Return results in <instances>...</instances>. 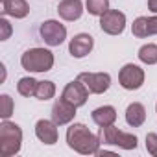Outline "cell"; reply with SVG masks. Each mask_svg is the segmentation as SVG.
<instances>
[{
  "mask_svg": "<svg viewBox=\"0 0 157 157\" xmlns=\"http://www.w3.org/2000/svg\"><path fill=\"white\" fill-rule=\"evenodd\" d=\"M61 98L67 100V102H70V104L76 105V107H80V105H85V102H87V98H89V91H87V87H85L80 80H76V82L67 83V87L63 89Z\"/></svg>",
  "mask_w": 157,
  "mask_h": 157,
  "instance_id": "obj_9",
  "label": "cell"
},
{
  "mask_svg": "<svg viewBox=\"0 0 157 157\" xmlns=\"http://www.w3.org/2000/svg\"><path fill=\"white\" fill-rule=\"evenodd\" d=\"M57 124L54 122V120H37V124H35V135H37V139L41 140V142H44V144H56L57 142V128H56Z\"/></svg>",
  "mask_w": 157,
  "mask_h": 157,
  "instance_id": "obj_13",
  "label": "cell"
},
{
  "mask_svg": "<svg viewBox=\"0 0 157 157\" xmlns=\"http://www.w3.org/2000/svg\"><path fill=\"white\" fill-rule=\"evenodd\" d=\"M54 94H56V85L52 82H39L37 91H35V96L39 100H50L54 98Z\"/></svg>",
  "mask_w": 157,
  "mask_h": 157,
  "instance_id": "obj_21",
  "label": "cell"
},
{
  "mask_svg": "<svg viewBox=\"0 0 157 157\" xmlns=\"http://www.w3.org/2000/svg\"><path fill=\"white\" fill-rule=\"evenodd\" d=\"M91 117H93V120H94L96 126L105 128V126L115 124V120H117V111H115L113 105H102V107H96Z\"/></svg>",
  "mask_w": 157,
  "mask_h": 157,
  "instance_id": "obj_16",
  "label": "cell"
},
{
  "mask_svg": "<svg viewBox=\"0 0 157 157\" xmlns=\"http://www.w3.org/2000/svg\"><path fill=\"white\" fill-rule=\"evenodd\" d=\"M118 82L120 85L126 89V91H137L142 87L144 83V70L139 67V65H133V63H128L120 68V74H118Z\"/></svg>",
  "mask_w": 157,
  "mask_h": 157,
  "instance_id": "obj_6",
  "label": "cell"
},
{
  "mask_svg": "<svg viewBox=\"0 0 157 157\" xmlns=\"http://www.w3.org/2000/svg\"><path fill=\"white\" fill-rule=\"evenodd\" d=\"M11 24L6 21V19H0V41H6V39H10V35H11Z\"/></svg>",
  "mask_w": 157,
  "mask_h": 157,
  "instance_id": "obj_24",
  "label": "cell"
},
{
  "mask_svg": "<svg viewBox=\"0 0 157 157\" xmlns=\"http://www.w3.org/2000/svg\"><path fill=\"white\" fill-rule=\"evenodd\" d=\"M2 13L15 17V19H24L30 13V6L26 0H4L2 2Z\"/></svg>",
  "mask_w": 157,
  "mask_h": 157,
  "instance_id": "obj_15",
  "label": "cell"
},
{
  "mask_svg": "<svg viewBox=\"0 0 157 157\" xmlns=\"http://www.w3.org/2000/svg\"><path fill=\"white\" fill-rule=\"evenodd\" d=\"M148 8H150V11L157 13V0H148Z\"/></svg>",
  "mask_w": 157,
  "mask_h": 157,
  "instance_id": "obj_25",
  "label": "cell"
},
{
  "mask_svg": "<svg viewBox=\"0 0 157 157\" xmlns=\"http://www.w3.org/2000/svg\"><path fill=\"white\" fill-rule=\"evenodd\" d=\"M98 137H100V140L104 144H113V146H118V148H124V150H135L137 148V142H139L133 133L120 131L113 124L111 126H105V128H100Z\"/></svg>",
  "mask_w": 157,
  "mask_h": 157,
  "instance_id": "obj_4",
  "label": "cell"
},
{
  "mask_svg": "<svg viewBox=\"0 0 157 157\" xmlns=\"http://www.w3.org/2000/svg\"><path fill=\"white\" fill-rule=\"evenodd\" d=\"M22 144V129L13 124L4 120L0 124V153L4 157H11L21 151Z\"/></svg>",
  "mask_w": 157,
  "mask_h": 157,
  "instance_id": "obj_2",
  "label": "cell"
},
{
  "mask_svg": "<svg viewBox=\"0 0 157 157\" xmlns=\"http://www.w3.org/2000/svg\"><path fill=\"white\" fill-rule=\"evenodd\" d=\"M144 120H146V109H144V105L139 104V102L129 104L128 109H126V122L129 126H133V128H139V126L144 124Z\"/></svg>",
  "mask_w": 157,
  "mask_h": 157,
  "instance_id": "obj_17",
  "label": "cell"
},
{
  "mask_svg": "<svg viewBox=\"0 0 157 157\" xmlns=\"http://www.w3.org/2000/svg\"><path fill=\"white\" fill-rule=\"evenodd\" d=\"M11 115H13V100L10 94H2L0 96V117L8 120Z\"/></svg>",
  "mask_w": 157,
  "mask_h": 157,
  "instance_id": "obj_22",
  "label": "cell"
},
{
  "mask_svg": "<svg viewBox=\"0 0 157 157\" xmlns=\"http://www.w3.org/2000/svg\"><path fill=\"white\" fill-rule=\"evenodd\" d=\"M21 65L28 72H48L54 67V54L46 48H30L22 54Z\"/></svg>",
  "mask_w": 157,
  "mask_h": 157,
  "instance_id": "obj_3",
  "label": "cell"
},
{
  "mask_svg": "<svg viewBox=\"0 0 157 157\" xmlns=\"http://www.w3.org/2000/svg\"><path fill=\"white\" fill-rule=\"evenodd\" d=\"M94 46V41L89 33H78L70 39V44H68V52L72 57H85Z\"/></svg>",
  "mask_w": 157,
  "mask_h": 157,
  "instance_id": "obj_11",
  "label": "cell"
},
{
  "mask_svg": "<svg viewBox=\"0 0 157 157\" xmlns=\"http://www.w3.org/2000/svg\"><path fill=\"white\" fill-rule=\"evenodd\" d=\"M146 150L150 155L157 157V133H148L146 135Z\"/></svg>",
  "mask_w": 157,
  "mask_h": 157,
  "instance_id": "obj_23",
  "label": "cell"
},
{
  "mask_svg": "<svg viewBox=\"0 0 157 157\" xmlns=\"http://www.w3.org/2000/svg\"><path fill=\"white\" fill-rule=\"evenodd\" d=\"M87 11L91 15H96V17H102L107 10H109V0H87Z\"/></svg>",
  "mask_w": 157,
  "mask_h": 157,
  "instance_id": "obj_20",
  "label": "cell"
},
{
  "mask_svg": "<svg viewBox=\"0 0 157 157\" xmlns=\"http://www.w3.org/2000/svg\"><path fill=\"white\" fill-rule=\"evenodd\" d=\"M131 32L139 39L157 35V15L155 17H139V19H135L133 26H131Z\"/></svg>",
  "mask_w": 157,
  "mask_h": 157,
  "instance_id": "obj_12",
  "label": "cell"
},
{
  "mask_svg": "<svg viewBox=\"0 0 157 157\" xmlns=\"http://www.w3.org/2000/svg\"><path fill=\"white\" fill-rule=\"evenodd\" d=\"M67 144L74 151L82 153V155H98V148L102 144L100 137L94 135L85 124L82 122H74L67 129Z\"/></svg>",
  "mask_w": 157,
  "mask_h": 157,
  "instance_id": "obj_1",
  "label": "cell"
},
{
  "mask_svg": "<svg viewBox=\"0 0 157 157\" xmlns=\"http://www.w3.org/2000/svg\"><path fill=\"white\" fill-rule=\"evenodd\" d=\"M139 59L146 65H155L157 63V44H144L139 50Z\"/></svg>",
  "mask_w": 157,
  "mask_h": 157,
  "instance_id": "obj_19",
  "label": "cell"
},
{
  "mask_svg": "<svg viewBox=\"0 0 157 157\" xmlns=\"http://www.w3.org/2000/svg\"><path fill=\"white\" fill-rule=\"evenodd\" d=\"M100 28L109 35H120L126 28V15L118 10H107L100 17Z\"/></svg>",
  "mask_w": 157,
  "mask_h": 157,
  "instance_id": "obj_8",
  "label": "cell"
},
{
  "mask_svg": "<svg viewBox=\"0 0 157 157\" xmlns=\"http://www.w3.org/2000/svg\"><path fill=\"white\" fill-rule=\"evenodd\" d=\"M39 33L48 46H59L67 39V28L59 21H44L39 28Z\"/></svg>",
  "mask_w": 157,
  "mask_h": 157,
  "instance_id": "obj_7",
  "label": "cell"
},
{
  "mask_svg": "<svg viewBox=\"0 0 157 157\" xmlns=\"http://www.w3.org/2000/svg\"><path fill=\"white\" fill-rule=\"evenodd\" d=\"M2 2H4V0H2Z\"/></svg>",
  "mask_w": 157,
  "mask_h": 157,
  "instance_id": "obj_26",
  "label": "cell"
},
{
  "mask_svg": "<svg viewBox=\"0 0 157 157\" xmlns=\"http://www.w3.org/2000/svg\"><path fill=\"white\" fill-rule=\"evenodd\" d=\"M78 80L93 94H102L111 87V76L107 72H82Z\"/></svg>",
  "mask_w": 157,
  "mask_h": 157,
  "instance_id": "obj_5",
  "label": "cell"
},
{
  "mask_svg": "<svg viewBox=\"0 0 157 157\" xmlns=\"http://www.w3.org/2000/svg\"><path fill=\"white\" fill-rule=\"evenodd\" d=\"M74 117H76V105H72L70 102L59 98V100L52 105V120H54L57 126L68 124L70 120H74Z\"/></svg>",
  "mask_w": 157,
  "mask_h": 157,
  "instance_id": "obj_10",
  "label": "cell"
},
{
  "mask_svg": "<svg viewBox=\"0 0 157 157\" xmlns=\"http://www.w3.org/2000/svg\"><path fill=\"white\" fill-rule=\"evenodd\" d=\"M37 85H39L37 80H33L32 76H26V78H21V80H19L17 91H19V94H22V96H35Z\"/></svg>",
  "mask_w": 157,
  "mask_h": 157,
  "instance_id": "obj_18",
  "label": "cell"
},
{
  "mask_svg": "<svg viewBox=\"0 0 157 157\" xmlns=\"http://www.w3.org/2000/svg\"><path fill=\"white\" fill-rule=\"evenodd\" d=\"M57 13L65 21H78L83 13L82 0H61L57 6Z\"/></svg>",
  "mask_w": 157,
  "mask_h": 157,
  "instance_id": "obj_14",
  "label": "cell"
}]
</instances>
